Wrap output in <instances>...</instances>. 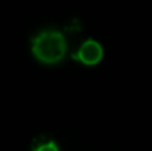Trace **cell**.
Segmentation results:
<instances>
[{"label": "cell", "mask_w": 152, "mask_h": 151, "mask_svg": "<svg viewBox=\"0 0 152 151\" xmlns=\"http://www.w3.org/2000/svg\"><path fill=\"white\" fill-rule=\"evenodd\" d=\"M78 59L87 65H95L101 61L102 58V48L101 45L95 40H87L78 50Z\"/></svg>", "instance_id": "cell-2"}, {"label": "cell", "mask_w": 152, "mask_h": 151, "mask_svg": "<svg viewBox=\"0 0 152 151\" xmlns=\"http://www.w3.org/2000/svg\"><path fill=\"white\" fill-rule=\"evenodd\" d=\"M66 43L59 31H43L33 42V53L46 64H55L64 58Z\"/></svg>", "instance_id": "cell-1"}, {"label": "cell", "mask_w": 152, "mask_h": 151, "mask_svg": "<svg viewBox=\"0 0 152 151\" xmlns=\"http://www.w3.org/2000/svg\"><path fill=\"white\" fill-rule=\"evenodd\" d=\"M36 151H59V150H58V147H56L53 142H48V144H45V145H40Z\"/></svg>", "instance_id": "cell-3"}]
</instances>
